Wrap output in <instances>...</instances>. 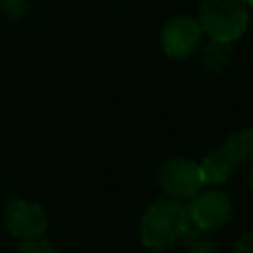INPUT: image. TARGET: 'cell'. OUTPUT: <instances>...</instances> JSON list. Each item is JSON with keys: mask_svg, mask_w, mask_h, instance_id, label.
I'll return each mask as SVG.
<instances>
[{"mask_svg": "<svg viewBox=\"0 0 253 253\" xmlns=\"http://www.w3.org/2000/svg\"><path fill=\"white\" fill-rule=\"evenodd\" d=\"M192 227L188 208L174 198H164L146 208L140 217L138 233L144 247L152 251H166L184 239Z\"/></svg>", "mask_w": 253, "mask_h": 253, "instance_id": "obj_1", "label": "cell"}, {"mask_svg": "<svg viewBox=\"0 0 253 253\" xmlns=\"http://www.w3.org/2000/svg\"><path fill=\"white\" fill-rule=\"evenodd\" d=\"M200 26L213 42L233 43L249 26V12L241 0H202Z\"/></svg>", "mask_w": 253, "mask_h": 253, "instance_id": "obj_2", "label": "cell"}, {"mask_svg": "<svg viewBox=\"0 0 253 253\" xmlns=\"http://www.w3.org/2000/svg\"><path fill=\"white\" fill-rule=\"evenodd\" d=\"M158 186L166 196L182 202V200H192L198 192H202L206 184L198 162L184 156H176L160 166Z\"/></svg>", "mask_w": 253, "mask_h": 253, "instance_id": "obj_3", "label": "cell"}, {"mask_svg": "<svg viewBox=\"0 0 253 253\" xmlns=\"http://www.w3.org/2000/svg\"><path fill=\"white\" fill-rule=\"evenodd\" d=\"M202 26L190 16H176L168 20L160 32L162 51L172 59H188L196 53L202 42Z\"/></svg>", "mask_w": 253, "mask_h": 253, "instance_id": "obj_4", "label": "cell"}, {"mask_svg": "<svg viewBox=\"0 0 253 253\" xmlns=\"http://www.w3.org/2000/svg\"><path fill=\"white\" fill-rule=\"evenodd\" d=\"M4 223L10 235L20 241L42 237L47 229V213L38 202L12 200L4 210Z\"/></svg>", "mask_w": 253, "mask_h": 253, "instance_id": "obj_5", "label": "cell"}, {"mask_svg": "<svg viewBox=\"0 0 253 253\" xmlns=\"http://www.w3.org/2000/svg\"><path fill=\"white\" fill-rule=\"evenodd\" d=\"M188 211L194 227L215 231L231 219V200L219 190H204L192 198Z\"/></svg>", "mask_w": 253, "mask_h": 253, "instance_id": "obj_6", "label": "cell"}, {"mask_svg": "<svg viewBox=\"0 0 253 253\" xmlns=\"http://www.w3.org/2000/svg\"><path fill=\"white\" fill-rule=\"evenodd\" d=\"M198 164H200L204 184H208V186H219V184L227 182L237 168V162L227 154L223 144L210 148Z\"/></svg>", "mask_w": 253, "mask_h": 253, "instance_id": "obj_7", "label": "cell"}, {"mask_svg": "<svg viewBox=\"0 0 253 253\" xmlns=\"http://www.w3.org/2000/svg\"><path fill=\"white\" fill-rule=\"evenodd\" d=\"M223 148L237 164L253 162V130L243 128V130L229 134L227 140L223 142Z\"/></svg>", "mask_w": 253, "mask_h": 253, "instance_id": "obj_8", "label": "cell"}, {"mask_svg": "<svg viewBox=\"0 0 253 253\" xmlns=\"http://www.w3.org/2000/svg\"><path fill=\"white\" fill-rule=\"evenodd\" d=\"M231 45L225 42H213L208 43L202 51V63L206 67V71L210 73H221L229 63H231Z\"/></svg>", "mask_w": 253, "mask_h": 253, "instance_id": "obj_9", "label": "cell"}, {"mask_svg": "<svg viewBox=\"0 0 253 253\" xmlns=\"http://www.w3.org/2000/svg\"><path fill=\"white\" fill-rule=\"evenodd\" d=\"M182 241L188 253H219V245L211 235V231H206L200 227H194V229L190 227Z\"/></svg>", "mask_w": 253, "mask_h": 253, "instance_id": "obj_10", "label": "cell"}, {"mask_svg": "<svg viewBox=\"0 0 253 253\" xmlns=\"http://www.w3.org/2000/svg\"><path fill=\"white\" fill-rule=\"evenodd\" d=\"M30 0H0V14L8 20H20L30 14Z\"/></svg>", "mask_w": 253, "mask_h": 253, "instance_id": "obj_11", "label": "cell"}, {"mask_svg": "<svg viewBox=\"0 0 253 253\" xmlns=\"http://www.w3.org/2000/svg\"><path fill=\"white\" fill-rule=\"evenodd\" d=\"M18 253H57V251H55V247L42 235V237H34V239L20 241Z\"/></svg>", "mask_w": 253, "mask_h": 253, "instance_id": "obj_12", "label": "cell"}, {"mask_svg": "<svg viewBox=\"0 0 253 253\" xmlns=\"http://www.w3.org/2000/svg\"><path fill=\"white\" fill-rule=\"evenodd\" d=\"M231 253H253V231H247L245 235H241L235 241Z\"/></svg>", "mask_w": 253, "mask_h": 253, "instance_id": "obj_13", "label": "cell"}, {"mask_svg": "<svg viewBox=\"0 0 253 253\" xmlns=\"http://www.w3.org/2000/svg\"><path fill=\"white\" fill-rule=\"evenodd\" d=\"M247 184H249V192H251V196H253V164H251V170H249V180H247Z\"/></svg>", "mask_w": 253, "mask_h": 253, "instance_id": "obj_14", "label": "cell"}, {"mask_svg": "<svg viewBox=\"0 0 253 253\" xmlns=\"http://www.w3.org/2000/svg\"><path fill=\"white\" fill-rule=\"evenodd\" d=\"M243 4H249V6H253V0H241Z\"/></svg>", "mask_w": 253, "mask_h": 253, "instance_id": "obj_15", "label": "cell"}]
</instances>
